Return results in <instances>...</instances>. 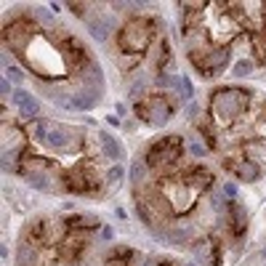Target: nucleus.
Returning <instances> with one entry per match:
<instances>
[{"mask_svg":"<svg viewBox=\"0 0 266 266\" xmlns=\"http://www.w3.org/2000/svg\"><path fill=\"white\" fill-rule=\"evenodd\" d=\"M146 170H149V165H146V160H141V157H136L131 162V170H128V178L133 184H138L141 178L146 176Z\"/></svg>","mask_w":266,"mask_h":266,"instance_id":"nucleus-16","label":"nucleus"},{"mask_svg":"<svg viewBox=\"0 0 266 266\" xmlns=\"http://www.w3.org/2000/svg\"><path fill=\"white\" fill-rule=\"evenodd\" d=\"M16 266H37V253L29 242H19L16 250Z\"/></svg>","mask_w":266,"mask_h":266,"instance_id":"nucleus-14","label":"nucleus"},{"mask_svg":"<svg viewBox=\"0 0 266 266\" xmlns=\"http://www.w3.org/2000/svg\"><path fill=\"white\" fill-rule=\"evenodd\" d=\"M115 216L120 218V221H125V218H128V213H125V208H115Z\"/></svg>","mask_w":266,"mask_h":266,"instance_id":"nucleus-31","label":"nucleus"},{"mask_svg":"<svg viewBox=\"0 0 266 266\" xmlns=\"http://www.w3.org/2000/svg\"><path fill=\"white\" fill-rule=\"evenodd\" d=\"M69 141H72V136H69L67 128H61V125L51 128V133H48V146H53V149H67Z\"/></svg>","mask_w":266,"mask_h":266,"instance_id":"nucleus-13","label":"nucleus"},{"mask_svg":"<svg viewBox=\"0 0 266 266\" xmlns=\"http://www.w3.org/2000/svg\"><path fill=\"white\" fill-rule=\"evenodd\" d=\"M11 80H8V77H3V80H0V93H3V99H11L13 96V88H11Z\"/></svg>","mask_w":266,"mask_h":266,"instance_id":"nucleus-26","label":"nucleus"},{"mask_svg":"<svg viewBox=\"0 0 266 266\" xmlns=\"http://www.w3.org/2000/svg\"><path fill=\"white\" fill-rule=\"evenodd\" d=\"M184 112H186V117H189V120H192V117H197V115H200V104H197V101H189Z\"/></svg>","mask_w":266,"mask_h":266,"instance_id":"nucleus-28","label":"nucleus"},{"mask_svg":"<svg viewBox=\"0 0 266 266\" xmlns=\"http://www.w3.org/2000/svg\"><path fill=\"white\" fill-rule=\"evenodd\" d=\"M178 93H181V99L186 101V104H189V101H194L192 96H194V85H192V80L189 77H181V80H178V88H176Z\"/></svg>","mask_w":266,"mask_h":266,"instance_id":"nucleus-17","label":"nucleus"},{"mask_svg":"<svg viewBox=\"0 0 266 266\" xmlns=\"http://www.w3.org/2000/svg\"><path fill=\"white\" fill-rule=\"evenodd\" d=\"M5 77H8L11 83H19V85H21L27 75H24V69H19L16 64H11V67H5Z\"/></svg>","mask_w":266,"mask_h":266,"instance_id":"nucleus-19","label":"nucleus"},{"mask_svg":"<svg viewBox=\"0 0 266 266\" xmlns=\"http://www.w3.org/2000/svg\"><path fill=\"white\" fill-rule=\"evenodd\" d=\"M107 123H109V125H120V117H117V115H109Z\"/></svg>","mask_w":266,"mask_h":266,"instance_id":"nucleus-32","label":"nucleus"},{"mask_svg":"<svg viewBox=\"0 0 266 266\" xmlns=\"http://www.w3.org/2000/svg\"><path fill=\"white\" fill-rule=\"evenodd\" d=\"M210 202H213V208L218 210V213H221V210H224V202H226L224 192H213V194H210Z\"/></svg>","mask_w":266,"mask_h":266,"instance_id":"nucleus-25","label":"nucleus"},{"mask_svg":"<svg viewBox=\"0 0 266 266\" xmlns=\"http://www.w3.org/2000/svg\"><path fill=\"white\" fill-rule=\"evenodd\" d=\"M253 69H256L253 59H240V61H234V67H232V77L234 80H245V77L253 75Z\"/></svg>","mask_w":266,"mask_h":266,"instance_id":"nucleus-15","label":"nucleus"},{"mask_svg":"<svg viewBox=\"0 0 266 266\" xmlns=\"http://www.w3.org/2000/svg\"><path fill=\"white\" fill-rule=\"evenodd\" d=\"M229 226H232L234 234H242V232H245V226H248L245 208H240V205H232V208H229Z\"/></svg>","mask_w":266,"mask_h":266,"instance_id":"nucleus-12","label":"nucleus"},{"mask_svg":"<svg viewBox=\"0 0 266 266\" xmlns=\"http://www.w3.org/2000/svg\"><path fill=\"white\" fill-rule=\"evenodd\" d=\"M48 133H51L48 123H37V125H35V138H37V141H45V144H48Z\"/></svg>","mask_w":266,"mask_h":266,"instance_id":"nucleus-22","label":"nucleus"},{"mask_svg":"<svg viewBox=\"0 0 266 266\" xmlns=\"http://www.w3.org/2000/svg\"><path fill=\"white\" fill-rule=\"evenodd\" d=\"M165 242H170V245H189V242H194V229L192 226H173L168 232Z\"/></svg>","mask_w":266,"mask_h":266,"instance_id":"nucleus-10","label":"nucleus"},{"mask_svg":"<svg viewBox=\"0 0 266 266\" xmlns=\"http://www.w3.org/2000/svg\"><path fill=\"white\" fill-rule=\"evenodd\" d=\"M261 258H264V261H266V248H264V250H261Z\"/></svg>","mask_w":266,"mask_h":266,"instance_id":"nucleus-34","label":"nucleus"},{"mask_svg":"<svg viewBox=\"0 0 266 266\" xmlns=\"http://www.w3.org/2000/svg\"><path fill=\"white\" fill-rule=\"evenodd\" d=\"M178 152H181V141H178V136L162 138V141H157V144L149 149V154H146V165L165 170V168H170V165L176 162Z\"/></svg>","mask_w":266,"mask_h":266,"instance_id":"nucleus-5","label":"nucleus"},{"mask_svg":"<svg viewBox=\"0 0 266 266\" xmlns=\"http://www.w3.org/2000/svg\"><path fill=\"white\" fill-rule=\"evenodd\" d=\"M192 250L197 253V261H205L208 258V245L205 242H192Z\"/></svg>","mask_w":266,"mask_h":266,"instance_id":"nucleus-23","label":"nucleus"},{"mask_svg":"<svg viewBox=\"0 0 266 266\" xmlns=\"http://www.w3.org/2000/svg\"><path fill=\"white\" fill-rule=\"evenodd\" d=\"M99 237L104 240V242H112V240H115V229H112L109 224H107V226H101V234H99Z\"/></svg>","mask_w":266,"mask_h":266,"instance_id":"nucleus-27","label":"nucleus"},{"mask_svg":"<svg viewBox=\"0 0 266 266\" xmlns=\"http://www.w3.org/2000/svg\"><path fill=\"white\" fill-rule=\"evenodd\" d=\"M141 91H144V80H136V83L131 85V99H136Z\"/></svg>","mask_w":266,"mask_h":266,"instance_id":"nucleus-29","label":"nucleus"},{"mask_svg":"<svg viewBox=\"0 0 266 266\" xmlns=\"http://www.w3.org/2000/svg\"><path fill=\"white\" fill-rule=\"evenodd\" d=\"M11 101H13V107H16V112H19V120H32V117L40 115V101H37L29 91H24V88L13 91Z\"/></svg>","mask_w":266,"mask_h":266,"instance_id":"nucleus-6","label":"nucleus"},{"mask_svg":"<svg viewBox=\"0 0 266 266\" xmlns=\"http://www.w3.org/2000/svg\"><path fill=\"white\" fill-rule=\"evenodd\" d=\"M85 27H88V32H91L93 40L104 43L107 37L112 35V29H115V16H104V13H96V16L85 19Z\"/></svg>","mask_w":266,"mask_h":266,"instance_id":"nucleus-7","label":"nucleus"},{"mask_svg":"<svg viewBox=\"0 0 266 266\" xmlns=\"http://www.w3.org/2000/svg\"><path fill=\"white\" fill-rule=\"evenodd\" d=\"M123 176H125V168H123V165H112V168L107 170V184L123 181Z\"/></svg>","mask_w":266,"mask_h":266,"instance_id":"nucleus-20","label":"nucleus"},{"mask_svg":"<svg viewBox=\"0 0 266 266\" xmlns=\"http://www.w3.org/2000/svg\"><path fill=\"white\" fill-rule=\"evenodd\" d=\"M149 40H152V27H149V21H144V19L128 21V24L123 27V32H120V48L131 51V53L146 48Z\"/></svg>","mask_w":266,"mask_h":266,"instance_id":"nucleus-2","label":"nucleus"},{"mask_svg":"<svg viewBox=\"0 0 266 266\" xmlns=\"http://www.w3.org/2000/svg\"><path fill=\"white\" fill-rule=\"evenodd\" d=\"M221 192H224L226 200H234V197H237V184H234V181H226V184L221 186Z\"/></svg>","mask_w":266,"mask_h":266,"instance_id":"nucleus-24","label":"nucleus"},{"mask_svg":"<svg viewBox=\"0 0 266 266\" xmlns=\"http://www.w3.org/2000/svg\"><path fill=\"white\" fill-rule=\"evenodd\" d=\"M186 266H200V264H186Z\"/></svg>","mask_w":266,"mask_h":266,"instance_id":"nucleus-35","label":"nucleus"},{"mask_svg":"<svg viewBox=\"0 0 266 266\" xmlns=\"http://www.w3.org/2000/svg\"><path fill=\"white\" fill-rule=\"evenodd\" d=\"M192 61L197 64V69L202 75H218L221 69L229 64V48L218 45V48H205V51H189Z\"/></svg>","mask_w":266,"mask_h":266,"instance_id":"nucleus-3","label":"nucleus"},{"mask_svg":"<svg viewBox=\"0 0 266 266\" xmlns=\"http://www.w3.org/2000/svg\"><path fill=\"white\" fill-rule=\"evenodd\" d=\"M24 176V181L32 186V189L37 192H51V178H48V170H27V173H21Z\"/></svg>","mask_w":266,"mask_h":266,"instance_id":"nucleus-9","label":"nucleus"},{"mask_svg":"<svg viewBox=\"0 0 266 266\" xmlns=\"http://www.w3.org/2000/svg\"><path fill=\"white\" fill-rule=\"evenodd\" d=\"M210 104H213V112L221 123H232L245 112L248 107V93L242 88H218L210 93Z\"/></svg>","mask_w":266,"mask_h":266,"instance_id":"nucleus-1","label":"nucleus"},{"mask_svg":"<svg viewBox=\"0 0 266 266\" xmlns=\"http://www.w3.org/2000/svg\"><path fill=\"white\" fill-rule=\"evenodd\" d=\"M115 112H117V117H123L125 112H128V107H125L123 101H117V104H115Z\"/></svg>","mask_w":266,"mask_h":266,"instance_id":"nucleus-30","label":"nucleus"},{"mask_svg":"<svg viewBox=\"0 0 266 266\" xmlns=\"http://www.w3.org/2000/svg\"><path fill=\"white\" fill-rule=\"evenodd\" d=\"M144 266H157V261H154V258H146V261H144Z\"/></svg>","mask_w":266,"mask_h":266,"instance_id":"nucleus-33","label":"nucleus"},{"mask_svg":"<svg viewBox=\"0 0 266 266\" xmlns=\"http://www.w3.org/2000/svg\"><path fill=\"white\" fill-rule=\"evenodd\" d=\"M234 170H237V178L240 181H245V184H253L261 178V168L256 165V162H240V165H234Z\"/></svg>","mask_w":266,"mask_h":266,"instance_id":"nucleus-11","label":"nucleus"},{"mask_svg":"<svg viewBox=\"0 0 266 266\" xmlns=\"http://www.w3.org/2000/svg\"><path fill=\"white\" fill-rule=\"evenodd\" d=\"M186 149H189L192 157H208V146L200 141V138H189V144H186Z\"/></svg>","mask_w":266,"mask_h":266,"instance_id":"nucleus-18","label":"nucleus"},{"mask_svg":"<svg viewBox=\"0 0 266 266\" xmlns=\"http://www.w3.org/2000/svg\"><path fill=\"white\" fill-rule=\"evenodd\" d=\"M176 109L170 107V101L165 96H152L149 101H144V104H138V117H141L144 123L154 125V128H162V125H168V120L173 117Z\"/></svg>","mask_w":266,"mask_h":266,"instance_id":"nucleus-4","label":"nucleus"},{"mask_svg":"<svg viewBox=\"0 0 266 266\" xmlns=\"http://www.w3.org/2000/svg\"><path fill=\"white\" fill-rule=\"evenodd\" d=\"M32 16H35V19H40L43 24H51V21H53V11L40 8V5H37V8H32Z\"/></svg>","mask_w":266,"mask_h":266,"instance_id":"nucleus-21","label":"nucleus"},{"mask_svg":"<svg viewBox=\"0 0 266 266\" xmlns=\"http://www.w3.org/2000/svg\"><path fill=\"white\" fill-rule=\"evenodd\" d=\"M99 141H101V152H104L109 160H115V162L123 160V146H120V141H117L112 133L101 131V133H99Z\"/></svg>","mask_w":266,"mask_h":266,"instance_id":"nucleus-8","label":"nucleus"}]
</instances>
